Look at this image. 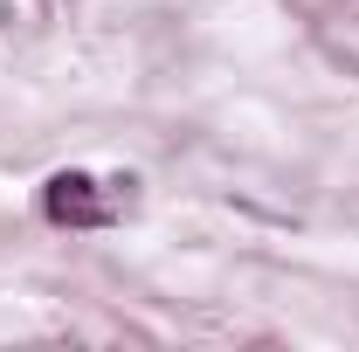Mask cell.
I'll use <instances>...</instances> for the list:
<instances>
[{
    "mask_svg": "<svg viewBox=\"0 0 359 352\" xmlns=\"http://www.w3.org/2000/svg\"><path fill=\"white\" fill-rule=\"evenodd\" d=\"M42 215L55 228H104L111 221V201H104V187L90 173H55L42 187Z\"/></svg>",
    "mask_w": 359,
    "mask_h": 352,
    "instance_id": "1",
    "label": "cell"
}]
</instances>
